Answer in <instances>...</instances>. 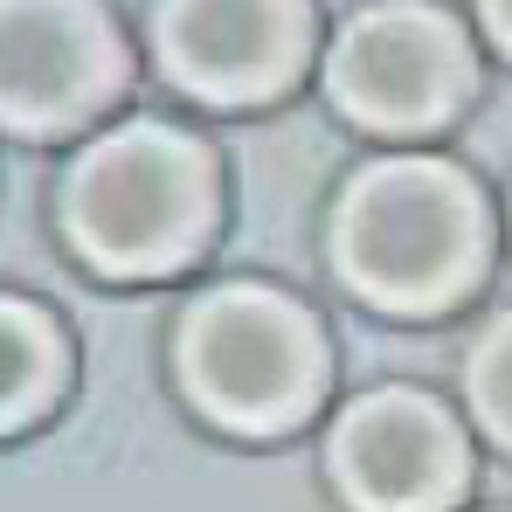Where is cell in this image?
<instances>
[{"label":"cell","mask_w":512,"mask_h":512,"mask_svg":"<svg viewBox=\"0 0 512 512\" xmlns=\"http://www.w3.org/2000/svg\"><path fill=\"white\" fill-rule=\"evenodd\" d=\"M478 194L436 160H381L340 201V250L346 284L374 305L429 312L450 305L478 270Z\"/></svg>","instance_id":"1"},{"label":"cell","mask_w":512,"mask_h":512,"mask_svg":"<svg viewBox=\"0 0 512 512\" xmlns=\"http://www.w3.org/2000/svg\"><path fill=\"white\" fill-rule=\"evenodd\" d=\"M63 215H70L77 250L97 270L146 277V270H173L180 256H194L215 215V180L194 139H180L167 125H125L77 160Z\"/></svg>","instance_id":"2"},{"label":"cell","mask_w":512,"mask_h":512,"mask_svg":"<svg viewBox=\"0 0 512 512\" xmlns=\"http://www.w3.org/2000/svg\"><path fill=\"white\" fill-rule=\"evenodd\" d=\"M180 374L194 402L229 429H284L319 395V333L312 319L277 291H215L194 305L180 333Z\"/></svg>","instance_id":"3"},{"label":"cell","mask_w":512,"mask_h":512,"mask_svg":"<svg viewBox=\"0 0 512 512\" xmlns=\"http://www.w3.org/2000/svg\"><path fill=\"white\" fill-rule=\"evenodd\" d=\"M464 84H471L464 35L429 7H374L333 49V97L381 132H423L450 118Z\"/></svg>","instance_id":"4"},{"label":"cell","mask_w":512,"mask_h":512,"mask_svg":"<svg viewBox=\"0 0 512 512\" xmlns=\"http://www.w3.org/2000/svg\"><path fill=\"white\" fill-rule=\"evenodd\" d=\"M0 42V90L14 132H63L118 84V42L90 0H7Z\"/></svg>","instance_id":"5"},{"label":"cell","mask_w":512,"mask_h":512,"mask_svg":"<svg viewBox=\"0 0 512 512\" xmlns=\"http://www.w3.org/2000/svg\"><path fill=\"white\" fill-rule=\"evenodd\" d=\"M333 471L360 512H443L464 492V443L423 395H367L333 429Z\"/></svg>","instance_id":"6"},{"label":"cell","mask_w":512,"mask_h":512,"mask_svg":"<svg viewBox=\"0 0 512 512\" xmlns=\"http://www.w3.org/2000/svg\"><path fill=\"white\" fill-rule=\"evenodd\" d=\"M160 56L215 104L270 97L305 63V0H167Z\"/></svg>","instance_id":"7"},{"label":"cell","mask_w":512,"mask_h":512,"mask_svg":"<svg viewBox=\"0 0 512 512\" xmlns=\"http://www.w3.org/2000/svg\"><path fill=\"white\" fill-rule=\"evenodd\" d=\"M63 381V346L49 333L42 312H28L21 298L7 305L0 319V409H7V429H21Z\"/></svg>","instance_id":"8"},{"label":"cell","mask_w":512,"mask_h":512,"mask_svg":"<svg viewBox=\"0 0 512 512\" xmlns=\"http://www.w3.org/2000/svg\"><path fill=\"white\" fill-rule=\"evenodd\" d=\"M471 409L512 450V319H499L471 353Z\"/></svg>","instance_id":"9"},{"label":"cell","mask_w":512,"mask_h":512,"mask_svg":"<svg viewBox=\"0 0 512 512\" xmlns=\"http://www.w3.org/2000/svg\"><path fill=\"white\" fill-rule=\"evenodd\" d=\"M485 21H492V35L512 49V0H485Z\"/></svg>","instance_id":"10"}]
</instances>
